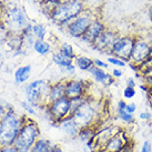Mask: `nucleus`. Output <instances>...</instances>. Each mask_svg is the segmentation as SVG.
<instances>
[{
	"label": "nucleus",
	"instance_id": "f257e3e1",
	"mask_svg": "<svg viewBox=\"0 0 152 152\" xmlns=\"http://www.w3.org/2000/svg\"><path fill=\"white\" fill-rule=\"evenodd\" d=\"M83 11V2L81 0H66L58 2L51 10V18L57 23L71 22Z\"/></svg>",
	"mask_w": 152,
	"mask_h": 152
},
{
	"label": "nucleus",
	"instance_id": "f03ea898",
	"mask_svg": "<svg viewBox=\"0 0 152 152\" xmlns=\"http://www.w3.org/2000/svg\"><path fill=\"white\" fill-rule=\"evenodd\" d=\"M151 43L152 40H149L147 37H143V36L135 37L134 46L131 52L129 64H134L135 67H139L145 60H148L150 58V52H151Z\"/></svg>",
	"mask_w": 152,
	"mask_h": 152
},
{
	"label": "nucleus",
	"instance_id": "7ed1b4c3",
	"mask_svg": "<svg viewBox=\"0 0 152 152\" xmlns=\"http://www.w3.org/2000/svg\"><path fill=\"white\" fill-rule=\"evenodd\" d=\"M134 36H118V38L114 40V42L111 46L110 53L114 55V57L122 59L126 62L130 61L131 52L134 46Z\"/></svg>",
	"mask_w": 152,
	"mask_h": 152
},
{
	"label": "nucleus",
	"instance_id": "20e7f679",
	"mask_svg": "<svg viewBox=\"0 0 152 152\" xmlns=\"http://www.w3.org/2000/svg\"><path fill=\"white\" fill-rule=\"evenodd\" d=\"M19 133V121L18 119L12 115L8 114L2 120L0 126V142L1 144L12 143L17 139Z\"/></svg>",
	"mask_w": 152,
	"mask_h": 152
},
{
	"label": "nucleus",
	"instance_id": "39448f33",
	"mask_svg": "<svg viewBox=\"0 0 152 152\" xmlns=\"http://www.w3.org/2000/svg\"><path fill=\"white\" fill-rule=\"evenodd\" d=\"M38 135V129L34 124H27L19 132L16 139V148L19 152H29L30 149L36 143V138Z\"/></svg>",
	"mask_w": 152,
	"mask_h": 152
},
{
	"label": "nucleus",
	"instance_id": "423d86ee",
	"mask_svg": "<svg viewBox=\"0 0 152 152\" xmlns=\"http://www.w3.org/2000/svg\"><path fill=\"white\" fill-rule=\"evenodd\" d=\"M96 115V110L89 102H83L76 112L72 114L71 117L75 120V122L79 126V128H88L90 127V123L94 119Z\"/></svg>",
	"mask_w": 152,
	"mask_h": 152
},
{
	"label": "nucleus",
	"instance_id": "0eeeda50",
	"mask_svg": "<svg viewBox=\"0 0 152 152\" xmlns=\"http://www.w3.org/2000/svg\"><path fill=\"white\" fill-rule=\"evenodd\" d=\"M49 90L48 85L46 81L43 80H37L34 81L32 83H30L29 87L27 88V98L28 101L32 104H39L41 100H43V98L48 93L49 97Z\"/></svg>",
	"mask_w": 152,
	"mask_h": 152
},
{
	"label": "nucleus",
	"instance_id": "6e6552de",
	"mask_svg": "<svg viewBox=\"0 0 152 152\" xmlns=\"http://www.w3.org/2000/svg\"><path fill=\"white\" fill-rule=\"evenodd\" d=\"M92 21L93 19L90 15H87V13L79 15L69 23V27H68L69 34L75 38H82Z\"/></svg>",
	"mask_w": 152,
	"mask_h": 152
},
{
	"label": "nucleus",
	"instance_id": "1a4fd4ad",
	"mask_svg": "<svg viewBox=\"0 0 152 152\" xmlns=\"http://www.w3.org/2000/svg\"><path fill=\"white\" fill-rule=\"evenodd\" d=\"M49 111H50L51 117L56 121H62L70 113V100L64 96L55 101H51Z\"/></svg>",
	"mask_w": 152,
	"mask_h": 152
},
{
	"label": "nucleus",
	"instance_id": "9d476101",
	"mask_svg": "<svg viewBox=\"0 0 152 152\" xmlns=\"http://www.w3.org/2000/svg\"><path fill=\"white\" fill-rule=\"evenodd\" d=\"M118 38V32H115L111 29H106L102 32L99 37H98L94 42L92 45H94V47L101 51H109L111 49L112 43L114 42V40Z\"/></svg>",
	"mask_w": 152,
	"mask_h": 152
},
{
	"label": "nucleus",
	"instance_id": "9b49d317",
	"mask_svg": "<svg viewBox=\"0 0 152 152\" xmlns=\"http://www.w3.org/2000/svg\"><path fill=\"white\" fill-rule=\"evenodd\" d=\"M129 142H130V140L128 139L127 135L121 131V132L114 133V134L107 141L103 148L109 152H119L126 144L129 143Z\"/></svg>",
	"mask_w": 152,
	"mask_h": 152
},
{
	"label": "nucleus",
	"instance_id": "f8f14e48",
	"mask_svg": "<svg viewBox=\"0 0 152 152\" xmlns=\"http://www.w3.org/2000/svg\"><path fill=\"white\" fill-rule=\"evenodd\" d=\"M106 29H107L106 26H104V23H103L100 19H93V21L91 22V25H90V27L88 28L87 32L83 34L82 40H85L86 42L93 43L94 40H96Z\"/></svg>",
	"mask_w": 152,
	"mask_h": 152
},
{
	"label": "nucleus",
	"instance_id": "ddd939ff",
	"mask_svg": "<svg viewBox=\"0 0 152 152\" xmlns=\"http://www.w3.org/2000/svg\"><path fill=\"white\" fill-rule=\"evenodd\" d=\"M85 92V87L81 81L71 80L66 83V92L64 96L68 99H75V98H80Z\"/></svg>",
	"mask_w": 152,
	"mask_h": 152
},
{
	"label": "nucleus",
	"instance_id": "4468645a",
	"mask_svg": "<svg viewBox=\"0 0 152 152\" xmlns=\"http://www.w3.org/2000/svg\"><path fill=\"white\" fill-rule=\"evenodd\" d=\"M89 72L91 73V76L93 77L94 81H97L98 83H102V85H110L113 82V77L111 76L110 73L103 70V69H100V68L93 66Z\"/></svg>",
	"mask_w": 152,
	"mask_h": 152
},
{
	"label": "nucleus",
	"instance_id": "2eb2a0df",
	"mask_svg": "<svg viewBox=\"0 0 152 152\" xmlns=\"http://www.w3.org/2000/svg\"><path fill=\"white\" fill-rule=\"evenodd\" d=\"M60 127L62 129L64 132H66L68 135H71V137H75V135L79 134V131H80V128L79 126L75 122V120L71 118H66L61 121V124Z\"/></svg>",
	"mask_w": 152,
	"mask_h": 152
},
{
	"label": "nucleus",
	"instance_id": "dca6fc26",
	"mask_svg": "<svg viewBox=\"0 0 152 152\" xmlns=\"http://www.w3.org/2000/svg\"><path fill=\"white\" fill-rule=\"evenodd\" d=\"M64 92H66V85L58 83V85H56L55 87H52L49 90V97H48V99L50 101H55V100L59 99V98L64 97Z\"/></svg>",
	"mask_w": 152,
	"mask_h": 152
},
{
	"label": "nucleus",
	"instance_id": "f3484780",
	"mask_svg": "<svg viewBox=\"0 0 152 152\" xmlns=\"http://www.w3.org/2000/svg\"><path fill=\"white\" fill-rule=\"evenodd\" d=\"M52 60H53V62H55L57 66H59L61 69H64V68L69 67V66H71L72 64V60L67 58V57H64L62 53H55V55L52 56Z\"/></svg>",
	"mask_w": 152,
	"mask_h": 152
},
{
	"label": "nucleus",
	"instance_id": "a211bd4d",
	"mask_svg": "<svg viewBox=\"0 0 152 152\" xmlns=\"http://www.w3.org/2000/svg\"><path fill=\"white\" fill-rule=\"evenodd\" d=\"M30 72H31V67L30 66H26V67L19 68L17 71H16V81L17 82H25L29 79Z\"/></svg>",
	"mask_w": 152,
	"mask_h": 152
},
{
	"label": "nucleus",
	"instance_id": "6ab92c4d",
	"mask_svg": "<svg viewBox=\"0 0 152 152\" xmlns=\"http://www.w3.org/2000/svg\"><path fill=\"white\" fill-rule=\"evenodd\" d=\"M77 67L79 68L82 71H89L91 68L94 66L92 59H90L88 57H79L77 59Z\"/></svg>",
	"mask_w": 152,
	"mask_h": 152
},
{
	"label": "nucleus",
	"instance_id": "aec40b11",
	"mask_svg": "<svg viewBox=\"0 0 152 152\" xmlns=\"http://www.w3.org/2000/svg\"><path fill=\"white\" fill-rule=\"evenodd\" d=\"M34 49L37 52H38L39 55H47L49 51H50V45L46 41H43V40H36L34 42Z\"/></svg>",
	"mask_w": 152,
	"mask_h": 152
},
{
	"label": "nucleus",
	"instance_id": "412c9836",
	"mask_svg": "<svg viewBox=\"0 0 152 152\" xmlns=\"http://www.w3.org/2000/svg\"><path fill=\"white\" fill-rule=\"evenodd\" d=\"M117 112H118V117L119 119L122 121L123 123H127V124H131L135 121L134 115L131 113H128L126 109H117Z\"/></svg>",
	"mask_w": 152,
	"mask_h": 152
},
{
	"label": "nucleus",
	"instance_id": "4be33fe9",
	"mask_svg": "<svg viewBox=\"0 0 152 152\" xmlns=\"http://www.w3.org/2000/svg\"><path fill=\"white\" fill-rule=\"evenodd\" d=\"M31 152H50L49 145L45 140H38L31 149Z\"/></svg>",
	"mask_w": 152,
	"mask_h": 152
},
{
	"label": "nucleus",
	"instance_id": "5701e85b",
	"mask_svg": "<svg viewBox=\"0 0 152 152\" xmlns=\"http://www.w3.org/2000/svg\"><path fill=\"white\" fill-rule=\"evenodd\" d=\"M60 53H62L64 57H67L69 59H73L76 55H75V50H73V48L72 46H70L69 43H64L61 48H60Z\"/></svg>",
	"mask_w": 152,
	"mask_h": 152
},
{
	"label": "nucleus",
	"instance_id": "b1692460",
	"mask_svg": "<svg viewBox=\"0 0 152 152\" xmlns=\"http://www.w3.org/2000/svg\"><path fill=\"white\" fill-rule=\"evenodd\" d=\"M32 32H34V34L37 37L38 40H43L47 34L46 28H45L42 25H34V27H32Z\"/></svg>",
	"mask_w": 152,
	"mask_h": 152
},
{
	"label": "nucleus",
	"instance_id": "393cba45",
	"mask_svg": "<svg viewBox=\"0 0 152 152\" xmlns=\"http://www.w3.org/2000/svg\"><path fill=\"white\" fill-rule=\"evenodd\" d=\"M108 64L114 66V68H120V69H121V68H124L127 66V62H126V61H123L122 59L117 58V57H114V56L108 57Z\"/></svg>",
	"mask_w": 152,
	"mask_h": 152
},
{
	"label": "nucleus",
	"instance_id": "a878e982",
	"mask_svg": "<svg viewBox=\"0 0 152 152\" xmlns=\"http://www.w3.org/2000/svg\"><path fill=\"white\" fill-rule=\"evenodd\" d=\"M137 94V90L135 88H131V87H126L123 90V98L124 100H131L133 99Z\"/></svg>",
	"mask_w": 152,
	"mask_h": 152
},
{
	"label": "nucleus",
	"instance_id": "bb28decb",
	"mask_svg": "<svg viewBox=\"0 0 152 152\" xmlns=\"http://www.w3.org/2000/svg\"><path fill=\"white\" fill-rule=\"evenodd\" d=\"M93 62H94V66H96V67L100 68V69H103V70L109 69V64H108V62H104V61H102V60H100V59L93 60Z\"/></svg>",
	"mask_w": 152,
	"mask_h": 152
},
{
	"label": "nucleus",
	"instance_id": "cd10ccee",
	"mask_svg": "<svg viewBox=\"0 0 152 152\" xmlns=\"http://www.w3.org/2000/svg\"><path fill=\"white\" fill-rule=\"evenodd\" d=\"M123 75H124V72L120 68H114L111 72V76L113 77V79H120L121 77H123Z\"/></svg>",
	"mask_w": 152,
	"mask_h": 152
},
{
	"label": "nucleus",
	"instance_id": "c85d7f7f",
	"mask_svg": "<svg viewBox=\"0 0 152 152\" xmlns=\"http://www.w3.org/2000/svg\"><path fill=\"white\" fill-rule=\"evenodd\" d=\"M126 111L128 113L134 114V112L137 111V104L134 102H128L127 106H126Z\"/></svg>",
	"mask_w": 152,
	"mask_h": 152
},
{
	"label": "nucleus",
	"instance_id": "c756f323",
	"mask_svg": "<svg viewBox=\"0 0 152 152\" xmlns=\"http://www.w3.org/2000/svg\"><path fill=\"white\" fill-rule=\"evenodd\" d=\"M139 118L143 121H149L152 119V113L150 111H142L141 113L139 114Z\"/></svg>",
	"mask_w": 152,
	"mask_h": 152
},
{
	"label": "nucleus",
	"instance_id": "7c9ffc66",
	"mask_svg": "<svg viewBox=\"0 0 152 152\" xmlns=\"http://www.w3.org/2000/svg\"><path fill=\"white\" fill-rule=\"evenodd\" d=\"M152 151V145H151V142L148 141V140H145L142 144V147H141V152H151Z\"/></svg>",
	"mask_w": 152,
	"mask_h": 152
},
{
	"label": "nucleus",
	"instance_id": "2f4dec72",
	"mask_svg": "<svg viewBox=\"0 0 152 152\" xmlns=\"http://www.w3.org/2000/svg\"><path fill=\"white\" fill-rule=\"evenodd\" d=\"M119 152H134V144L130 141L129 143L126 144Z\"/></svg>",
	"mask_w": 152,
	"mask_h": 152
},
{
	"label": "nucleus",
	"instance_id": "473e14b6",
	"mask_svg": "<svg viewBox=\"0 0 152 152\" xmlns=\"http://www.w3.org/2000/svg\"><path fill=\"white\" fill-rule=\"evenodd\" d=\"M140 75L143 77L144 78H149V77H152V64L150 66V67H148L147 69H144L143 71L140 72Z\"/></svg>",
	"mask_w": 152,
	"mask_h": 152
},
{
	"label": "nucleus",
	"instance_id": "72a5a7b5",
	"mask_svg": "<svg viewBox=\"0 0 152 152\" xmlns=\"http://www.w3.org/2000/svg\"><path fill=\"white\" fill-rule=\"evenodd\" d=\"M143 80H144L143 81L144 86H145V87H147L149 90H151V92H152V77H149V78H144Z\"/></svg>",
	"mask_w": 152,
	"mask_h": 152
},
{
	"label": "nucleus",
	"instance_id": "f704fd0d",
	"mask_svg": "<svg viewBox=\"0 0 152 152\" xmlns=\"http://www.w3.org/2000/svg\"><path fill=\"white\" fill-rule=\"evenodd\" d=\"M135 80L134 78H128L127 81H126V87H131V88H135Z\"/></svg>",
	"mask_w": 152,
	"mask_h": 152
},
{
	"label": "nucleus",
	"instance_id": "c9c22d12",
	"mask_svg": "<svg viewBox=\"0 0 152 152\" xmlns=\"http://www.w3.org/2000/svg\"><path fill=\"white\" fill-rule=\"evenodd\" d=\"M21 104H22V107L25 108V110H27V111H28L30 114H34V110L32 109V108H31V107H30L28 103H26V102H22Z\"/></svg>",
	"mask_w": 152,
	"mask_h": 152
},
{
	"label": "nucleus",
	"instance_id": "e433bc0d",
	"mask_svg": "<svg viewBox=\"0 0 152 152\" xmlns=\"http://www.w3.org/2000/svg\"><path fill=\"white\" fill-rule=\"evenodd\" d=\"M148 18H149V20H150V22L152 23V4L149 6V8H148Z\"/></svg>",
	"mask_w": 152,
	"mask_h": 152
},
{
	"label": "nucleus",
	"instance_id": "4c0bfd02",
	"mask_svg": "<svg viewBox=\"0 0 152 152\" xmlns=\"http://www.w3.org/2000/svg\"><path fill=\"white\" fill-rule=\"evenodd\" d=\"M1 152H19V151H18L17 148H11V147H10V148L4 149V150H2Z\"/></svg>",
	"mask_w": 152,
	"mask_h": 152
},
{
	"label": "nucleus",
	"instance_id": "58836bf2",
	"mask_svg": "<svg viewBox=\"0 0 152 152\" xmlns=\"http://www.w3.org/2000/svg\"><path fill=\"white\" fill-rule=\"evenodd\" d=\"M50 152H64V151H62V150H61L60 148H58V147H55V148L51 149Z\"/></svg>",
	"mask_w": 152,
	"mask_h": 152
},
{
	"label": "nucleus",
	"instance_id": "ea45409f",
	"mask_svg": "<svg viewBox=\"0 0 152 152\" xmlns=\"http://www.w3.org/2000/svg\"><path fill=\"white\" fill-rule=\"evenodd\" d=\"M98 152H109V151H107V150L104 148H102V149H100V150H99Z\"/></svg>",
	"mask_w": 152,
	"mask_h": 152
},
{
	"label": "nucleus",
	"instance_id": "a19ab883",
	"mask_svg": "<svg viewBox=\"0 0 152 152\" xmlns=\"http://www.w3.org/2000/svg\"><path fill=\"white\" fill-rule=\"evenodd\" d=\"M1 64H2V58H1V53H0V67H1Z\"/></svg>",
	"mask_w": 152,
	"mask_h": 152
},
{
	"label": "nucleus",
	"instance_id": "79ce46f5",
	"mask_svg": "<svg viewBox=\"0 0 152 152\" xmlns=\"http://www.w3.org/2000/svg\"><path fill=\"white\" fill-rule=\"evenodd\" d=\"M150 57L152 58V43H151V52H150Z\"/></svg>",
	"mask_w": 152,
	"mask_h": 152
},
{
	"label": "nucleus",
	"instance_id": "37998d69",
	"mask_svg": "<svg viewBox=\"0 0 152 152\" xmlns=\"http://www.w3.org/2000/svg\"><path fill=\"white\" fill-rule=\"evenodd\" d=\"M1 113H2V109H1V107H0V115H1Z\"/></svg>",
	"mask_w": 152,
	"mask_h": 152
},
{
	"label": "nucleus",
	"instance_id": "c03bdc74",
	"mask_svg": "<svg viewBox=\"0 0 152 152\" xmlns=\"http://www.w3.org/2000/svg\"><path fill=\"white\" fill-rule=\"evenodd\" d=\"M151 94H152V92H151Z\"/></svg>",
	"mask_w": 152,
	"mask_h": 152
}]
</instances>
